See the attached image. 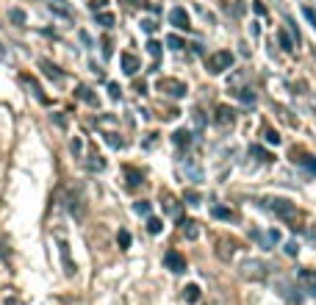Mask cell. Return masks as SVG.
Instances as JSON below:
<instances>
[{
    "label": "cell",
    "instance_id": "15",
    "mask_svg": "<svg viewBox=\"0 0 316 305\" xmlns=\"http://www.w3.org/2000/svg\"><path fill=\"white\" fill-rule=\"evenodd\" d=\"M50 8H53V14L72 20V11H70V6H67V0H50Z\"/></svg>",
    "mask_w": 316,
    "mask_h": 305
},
{
    "label": "cell",
    "instance_id": "20",
    "mask_svg": "<svg viewBox=\"0 0 316 305\" xmlns=\"http://www.w3.org/2000/svg\"><path fill=\"white\" fill-rule=\"evenodd\" d=\"M39 67H42V72L47 75V78H53V81H64V75L58 72V67H56V64H50V61H39Z\"/></svg>",
    "mask_w": 316,
    "mask_h": 305
},
{
    "label": "cell",
    "instance_id": "6",
    "mask_svg": "<svg viewBox=\"0 0 316 305\" xmlns=\"http://www.w3.org/2000/svg\"><path fill=\"white\" fill-rule=\"evenodd\" d=\"M214 122H217V128H222V131L233 128V122H236V111H233L230 106H217V111H214Z\"/></svg>",
    "mask_w": 316,
    "mask_h": 305
},
{
    "label": "cell",
    "instance_id": "33",
    "mask_svg": "<svg viewBox=\"0 0 316 305\" xmlns=\"http://www.w3.org/2000/svg\"><path fill=\"white\" fill-rule=\"evenodd\" d=\"M122 3L131 8H150V0H122Z\"/></svg>",
    "mask_w": 316,
    "mask_h": 305
},
{
    "label": "cell",
    "instance_id": "32",
    "mask_svg": "<svg viewBox=\"0 0 316 305\" xmlns=\"http://www.w3.org/2000/svg\"><path fill=\"white\" fill-rule=\"evenodd\" d=\"M117 241H120L122 250H128L131 247V233H128V230H120V233H117Z\"/></svg>",
    "mask_w": 316,
    "mask_h": 305
},
{
    "label": "cell",
    "instance_id": "27",
    "mask_svg": "<svg viewBox=\"0 0 316 305\" xmlns=\"http://www.w3.org/2000/svg\"><path fill=\"white\" fill-rule=\"evenodd\" d=\"M250 156H255L258 161H264V164H269V161H272V156H269V153H267L264 147H258V144H253V147H250Z\"/></svg>",
    "mask_w": 316,
    "mask_h": 305
},
{
    "label": "cell",
    "instance_id": "43",
    "mask_svg": "<svg viewBox=\"0 0 316 305\" xmlns=\"http://www.w3.org/2000/svg\"><path fill=\"white\" fill-rule=\"evenodd\" d=\"M297 250H300V247H297L294 241H288V244H286V253H288V256H297Z\"/></svg>",
    "mask_w": 316,
    "mask_h": 305
},
{
    "label": "cell",
    "instance_id": "26",
    "mask_svg": "<svg viewBox=\"0 0 316 305\" xmlns=\"http://www.w3.org/2000/svg\"><path fill=\"white\" fill-rule=\"evenodd\" d=\"M94 20H97L100 25H103V28H111V25H114V20H117V17H114L111 11H97V14H94Z\"/></svg>",
    "mask_w": 316,
    "mask_h": 305
},
{
    "label": "cell",
    "instance_id": "5",
    "mask_svg": "<svg viewBox=\"0 0 316 305\" xmlns=\"http://www.w3.org/2000/svg\"><path fill=\"white\" fill-rule=\"evenodd\" d=\"M81 203H84V200H81V194H78L75 189H64L61 192V206L67 208L72 217H78V219L84 217V206H81Z\"/></svg>",
    "mask_w": 316,
    "mask_h": 305
},
{
    "label": "cell",
    "instance_id": "23",
    "mask_svg": "<svg viewBox=\"0 0 316 305\" xmlns=\"http://www.w3.org/2000/svg\"><path fill=\"white\" fill-rule=\"evenodd\" d=\"M277 42H280V47L286 50V53H291V50H294V44H297L294 39H291V36H288L286 31H283V28L277 31Z\"/></svg>",
    "mask_w": 316,
    "mask_h": 305
},
{
    "label": "cell",
    "instance_id": "10",
    "mask_svg": "<svg viewBox=\"0 0 316 305\" xmlns=\"http://www.w3.org/2000/svg\"><path fill=\"white\" fill-rule=\"evenodd\" d=\"M139 67H141V61L136 53H122V72H125V75H136Z\"/></svg>",
    "mask_w": 316,
    "mask_h": 305
},
{
    "label": "cell",
    "instance_id": "30",
    "mask_svg": "<svg viewBox=\"0 0 316 305\" xmlns=\"http://www.w3.org/2000/svg\"><path fill=\"white\" fill-rule=\"evenodd\" d=\"M214 217H217V219H233V211L230 208H225V206H214Z\"/></svg>",
    "mask_w": 316,
    "mask_h": 305
},
{
    "label": "cell",
    "instance_id": "14",
    "mask_svg": "<svg viewBox=\"0 0 316 305\" xmlns=\"http://www.w3.org/2000/svg\"><path fill=\"white\" fill-rule=\"evenodd\" d=\"M86 170H89V172H103L105 170V158L100 156V153H94V150H91L89 158H86Z\"/></svg>",
    "mask_w": 316,
    "mask_h": 305
},
{
    "label": "cell",
    "instance_id": "45",
    "mask_svg": "<svg viewBox=\"0 0 316 305\" xmlns=\"http://www.w3.org/2000/svg\"><path fill=\"white\" fill-rule=\"evenodd\" d=\"M3 305H20V300H17V297H14V294H8V297H6V300H3Z\"/></svg>",
    "mask_w": 316,
    "mask_h": 305
},
{
    "label": "cell",
    "instance_id": "19",
    "mask_svg": "<svg viewBox=\"0 0 316 305\" xmlns=\"http://www.w3.org/2000/svg\"><path fill=\"white\" fill-rule=\"evenodd\" d=\"M181 230H183V236H186V239H197V236H200V230H197V222H194V219H183V222H181Z\"/></svg>",
    "mask_w": 316,
    "mask_h": 305
},
{
    "label": "cell",
    "instance_id": "29",
    "mask_svg": "<svg viewBox=\"0 0 316 305\" xmlns=\"http://www.w3.org/2000/svg\"><path fill=\"white\" fill-rule=\"evenodd\" d=\"M147 53L153 56V61H155V64L161 61V44L155 42V39H150V42H147Z\"/></svg>",
    "mask_w": 316,
    "mask_h": 305
},
{
    "label": "cell",
    "instance_id": "40",
    "mask_svg": "<svg viewBox=\"0 0 316 305\" xmlns=\"http://www.w3.org/2000/svg\"><path fill=\"white\" fill-rule=\"evenodd\" d=\"M86 6H89V8H94V11H100V8L105 6V0H86Z\"/></svg>",
    "mask_w": 316,
    "mask_h": 305
},
{
    "label": "cell",
    "instance_id": "7",
    "mask_svg": "<svg viewBox=\"0 0 316 305\" xmlns=\"http://www.w3.org/2000/svg\"><path fill=\"white\" fill-rule=\"evenodd\" d=\"M164 266H167L169 272L181 275V272H186V258H183L178 250H167V256H164Z\"/></svg>",
    "mask_w": 316,
    "mask_h": 305
},
{
    "label": "cell",
    "instance_id": "2",
    "mask_svg": "<svg viewBox=\"0 0 316 305\" xmlns=\"http://www.w3.org/2000/svg\"><path fill=\"white\" fill-rule=\"evenodd\" d=\"M230 67H233L230 50H217V53H211V56L205 58V70H208L211 75H222V72L230 70Z\"/></svg>",
    "mask_w": 316,
    "mask_h": 305
},
{
    "label": "cell",
    "instance_id": "3",
    "mask_svg": "<svg viewBox=\"0 0 316 305\" xmlns=\"http://www.w3.org/2000/svg\"><path fill=\"white\" fill-rule=\"evenodd\" d=\"M239 275L247 277V280H267V277H269V266L264 261H258V258H250V261H241Z\"/></svg>",
    "mask_w": 316,
    "mask_h": 305
},
{
    "label": "cell",
    "instance_id": "35",
    "mask_svg": "<svg viewBox=\"0 0 316 305\" xmlns=\"http://www.w3.org/2000/svg\"><path fill=\"white\" fill-rule=\"evenodd\" d=\"M141 31H147V34H155V31H158V22H155V20H141Z\"/></svg>",
    "mask_w": 316,
    "mask_h": 305
},
{
    "label": "cell",
    "instance_id": "22",
    "mask_svg": "<svg viewBox=\"0 0 316 305\" xmlns=\"http://www.w3.org/2000/svg\"><path fill=\"white\" fill-rule=\"evenodd\" d=\"M183 300H186V303H197V300H200V286L189 283L186 289H183Z\"/></svg>",
    "mask_w": 316,
    "mask_h": 305
},
{
    "label": "cell",
    "instance_id": "46",
    "mask_svg": "<svg viewBox=\"0 0 316 305\" xmlns=\"http://www.w3.org/2000/svg\"><path fill=\"white\" fill-rule=\"evenodd\" d=\"M61 305H84V300H78V297H70V300H64Z\"/></svg>",
    "mask_w": 316,
    "mask_h": 305
},
{
    "label": "cell",
    "instance_id": "37",
    "mask_svg": "<svg viewBox=\"0 0 316 305\" xmlns=\"http://www.w3.org/2000/svg\"><path fill=\"white\" fill-rule=\"evenodd\" d=\"M302 14H305V20H308L311 25L316 28V11H314V8H311V6H302Z\"/></svg>",
    "mask_w": 316,
    "mask_h": 305
},
{
    "label": "cell",
    "instance_id": "31",
    "mask_svg": "<svg viewBox=\"0 0 316 305\" xmlns=\"http://www.w3.org/2000/svg\"><path fill=\"white\" fill-rule=\"evenodd\" d=\"M103 139H105V142H108V144H111V147H117V150H120L122 144H125V142H122V139H120V133H108V131H105V133H103Z\"/></svg>",
    "mask_w": 316,
    "mask_h": 305
},
{
    "label": "cell",
    "instance_id": "1",
    "mask_svg": "<svg viewBox=\"0 0 316 305\" xmlns=\"http://www.w3.org/2000/svg\"><path fill=\"white\" fill-rule=\"evenodd\" d=\"M267 208L274 214V217H280L283 222H291V227L297 230V225L294 222L300 219V211H297V206L291 203V200H283V197H272V200H267Z\"/></svg>",
    "mask_w": 316,
    "mask_h": 305
},
{
    "label": "cell",
    "instance_id": "13",
    "mask_svg": "<svg viewBox=\"0 0 316 305\" xmlns=\"http://www.w3.org/2000/svg\"><path fill=\"white\" fill-rule=\"evenodd\" d=\"M78 100H84L86 106H91V108H97V106H100V97L91 92L89 86H78Z\"/></svg>",
    "mask_w": 316,
    "mask_h": 305
},
{
    "label": "cell",
    "instance_id": "36",
    "mask_svg": "<svg viewBox=\"0 0 316 305\" xmlns=\"http://www.w3.org/2000/svg\"><path fill=\"white\" fill-rule=\"evenodd\" d=\"M167 44H169L172 50H183V39H181V36H175V34L167 39Z\"/></svg>",
    "mask_w": 316,
    "mask_h": 305
},
{
    "label": "cell",
    "instance_id": "16",
    "mask_svg": "<svg viewBox=\"0 0 316 305\" xmlns=\"http://www.w3.org/2000/svg\"><path fill=\"white\" fill-rule=\"evenodd\" d=\"M58 247H61V261H67V275H75V263H72V258H70V244H67V241H58Z\"/></svg>",
    "mask_w": 316,
    "mask_h": 305
},
{
    "label": "cell",
    "instance_id": "42",
    "mask_svg": "<svg viewBox=\"0 0 316 305\" xmlns=\"http://www.w3.org/2000/svg\"><path fill=\"white\" fill-rule=\"evenodd\" d=\"M108 92H111L114 100H120V86H117V84H108Z\"/></svg>",
    "mask_w": 316,
    "mask_h": 305
},
{
    "label": "cell",
    "instance_id": "4",
    "mask_svg": "<svg viewBox=\"0 0 316 305\" xmlns=\"http://www.w3.org/2000/svg\"><path fill=\"white\" fill-rule=\"evenodd\" d=\"M155 89H158V92H164L167 97H186V92H189V89H186V84H183V81H178V78H161L158 84H155Z\"/></svg>",
    "mask_w": 316,
    "mask_h": 305
},
{
    "label": "cell",
    "instance_id": "9",
    "mask_svg": "<svg viewBox=\"0 0 316 305\" xmlns=\"http://www.w3.org/2000/svg\"><path fill=\"white\" fill-rule=\"evenodd\" d=\"M169 22L175 25V28H181V31H189L191 28V22H189V14H186V8H172L169 11Z\"/></svg>",
    "mask_w": 316,
    "mask_h": 305
},
{
    "label": "cell",
    "instance_id": "44",
    "mask_svg": "<svg viewBox=\"0 0 316 305\" xmlns=\"http://www.w3.org/2000/svg\"><path fill=\"white\" fill-rule=\"evenodd\" d=\"M194 122H197V128H203L205 120H203V111H194Z\"/></svg>",
    "mask_w": 316,
    "mask_h": 305
},
{
    "label": "cell",
    "instance_id": "34",
    "mask_svg": "<svg viewBox=\"0 0 316 305\" xmlns=\"http://www.w3.org/2000/svg\"><path fill=\"white\" fill-rule=\"evenodd\" d=\"M11 22H17V25H22V22H25V11H20V8H11Z\"/></svg>",
    "mask_w": 316,
    "mask_h": 305
},
{
    "label": "cell",
    "instance_id": "41",
    "mask_svg": "<svg viewBox=\"0 0 316 305\" xmlns=\"http://www.w3.org/2000/svg\"><path fill=\"white\" fill-rule=\"evenodd\" d=\"M136 211H139V214H147V211H150V203H144V200H139V203H136Z\"/></svg>",
    "mask_w": 316,
    "mask_h": 305
},
{
    "label": "cell",
    "instance_id": "38",
    "mask_svg": "<svg viewBox=\"0 0 316 305\" xmlns=\"http://www.w3.org/2000/svg\"><path fill=\"white\" fill-rule=\"evenodd\" d=\"M264 136H267V142H269V144H280V136L274 133L272 128H267V131H264Z\"/></svg>",
    "mask_w": 316,
    "mask_h": 305
},
{
    "label": "cell",
    "instance_id": "25",
    "mask_svg": "<svg viewBox=\"0 0 316 305\" xmlns=\"http://www.w3.org/2000/svg\"><path fill=\"white\" fill-rule=\"evenodd\" d=\"M233 94H236L241 103H247V106H253V103H255V92H250V89H244V86H239Z\"/></svg>",
    "mask_w": 316,
    "mask_h": 305
},
{
    "label": "cell",
    "instance_id": "28",
    "mask_svg": "<svg viewBox=\"0 0 316 305\" xmlns=\"http://www.w3.org/2000/svg\"><path fill=\"white\" fill-rule=\"evenodd\" d=\"M164 230V222L158 219V217H150L147 219V233H153V236H158Z\"/></svg>",
    "mask_w": 316,
    "mask_h": 305
},
{
    "label": "cell",
    "instance_id": "39",
    "mask_svg": "<svg viewBox=\"0 0 316 305\" xmlns=\"http://www.w3.org/2000/svg\"><path fill=\"white\" fill-rule=\"evenodd\" d=\"M186 200H189V206H200V194L197 192H186Z\"/></svg>",
    "mask_w": 316,
    "mask_h": 305
},
{
    "label": "cell",
    "instance_id": "11",
    "mask_svg": "<svg viewBox=\"0 0 316 305\" xmlns=\"http://www.w3.org/2000/svg\"><path fill=\"white\" fill-rule=\"evenodd\" d=\"M297 280L305 286V291H308V294H316V272L314 269H302L300 275H297Z\"/></svg>",
    "mask_w": 316,
    "mask_h": 305
},
{
    "label": "cell",
    "instance_id": "21",
    "mask_svg": "<svg viewBox=\"0 0 316 305\" xmlns=\"http://www.w3.org/2000/svg\"><path fill=\"white\" fill-rule=\"evenodd\" d=\"M172 142H175L178 147H189V144H191V133L181 128V131H175V133H172Z\"/></svg>",
    "mask_w": 316,
    "mask_h": 305
},
{
    "label": "cell",
    "instance_id": "12",
    "mask_svg": "<svg viewBox=\"0 0 316 305\" xmlns=\"http://www.w3.org/2000/svg\"><path fill=\"white\" fill-rule=\"evenodd\" d=\"M236 253V241H227V239H219L217 241V256L222 261H230V256Z\"/></svg>",
    "mask_w": 316,
    "mask_h": 305
},
{
    "label": "cell",
    "instance_id": "17",
    "mask_svg": "<svg viewBox=\"0 0 316 305\" xmlns=\"http://www.w3.org/2000/svg\"><path fill=\"white\" fill-rule=\"evenodd\" d=\"M294 164H300V167H305L308 172H314V175H316V158L314 156H305V153L297 156V150H294Z\"/></svg>",
    "mask_w": 316,
    "mask_h": 305
},
{
    "label": "cell",
    "instance_id": "8",
    "mask_svg": "<svg viewBox=\"0 0 316 305\" xmlns=\"http://www.w3.org/2000/svg\"><path fill=\"white\" fill-rule=\"evenodd\" d=\"M161 206H164V214L172 217V219H181V217H183V203H181V200H175L172 194H164Z\"/></svg>",
    "mask_w": 316,
    "mask_h": 305
},
{
    "label": "cell",
    "instance_id": "18",
    "mask_svg": "<svg viewBox=\"0 0 316 305\" xmlns=\"http://www.w3.org/2000/svg\"><path fill=\"white\" fill-rule=\"evenodd\" d=\"M22 84H25V86H28V89H31V92H34V97H36V100H42V103H47V97H45V94H42V89H39V84H36V81L31 78V75H22Z\"/></svg>",
    "mask_w": 316,
    "mask_h": 305
},
{
    "label": "cell",
    "instance_id": "24",
    "mask_svg": "<svg viewBox=\"0 0 316 305\" xmlns=\"http://www.w3.org/2000/svg\"><path fill=\"white\" fill-rule=\"evenodd\" d=\"M125 177H128V189H139L141 186V175L136 170H131V167H125Z\"/></svg>",
    "mask_w": 316,
    "mask_h": 305
}]
</instances>
